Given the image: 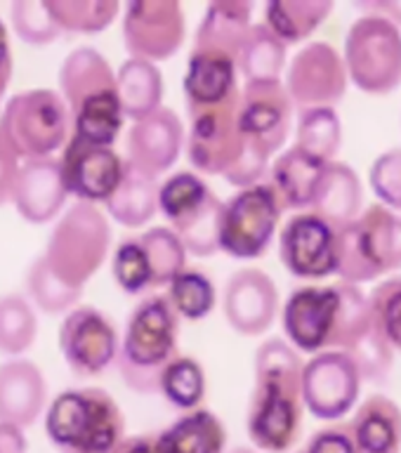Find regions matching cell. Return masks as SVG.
I'll return each mask as SVG.
<instances>
[{
	"label": "cell",
	"mask_w": 401,
	"mask_h": 453,
	"mask_svg": "<svg viewBox=\"0 0 401 453\" xmlns=\"http://www.w3.org/2000/svg\"><path fill=\"white\" fill-rule=\"evenodd\" d=\"M303 359L283 338L255 352V385L248 402V437L260 451L286 453L303 430Z\"/></svg>",
	"instance_id": "1"
},
{
	"label": "cell",
	"mask_w": 401,
	"mask_h": 453,
	"mask_svg": "<svg viewBox=\"0 0 401 453\" xmlns=\"http://www.w3.org/2000/svg\"><path fill=\"white\" fill-rule=\"evenodd\" d=\"M374 324L368 296L354 283L297 286L283 303L286 342L305 354L350 352Z\"/></svg>",
	"instance_id": "2"
},
{
	"label": "cell",
	"mask_w": 401,
	"mask_h": 453,
	"mask_svg": "<svg viewBox=\"0 0 401 453\" xmlns=\"http://www.w3.org/2000/svg\"><path fill=\"white\" fill-rule=\"evenodd\" d=\"M177 317L166 296H147L126 321L116 366L127 388L140 395L158 392L163 368L177 357Z\"/></svg>",
	"instance_id": "3"
},
{
	"label": "cell",
	"mask_w": 401,
	"mask_h": 453,
	"mask_svg": "<svg viewBox=\"0 0 401 453\" xmlns=\"http://www.w3.org/2000/svg\"><path fill=\"white\" fill-rule=\"evenodd\" d=\"M126 420L106 389L81 388L57 395L45 413L50 441L66 453H109L123 439Z\"/></svg>",
	"instance_id": "4"
},
{
	"label": "cell",
	"mask_w": 401,
	"mask_h": 453,
	"mask_svg": "<svg viewBox=\"0 0 401 453\" xmlns=\"http://www.w3.org/2000/svg\"><path fill=\"white\" fill-rule=\"evenodd\" d=\"M401 269V215L374 203L338 229L340 281H374Z\"/></svg>",
	"instance_id": "5"
},
{
	"label": "cell",
	"mask_w": 401,
	"mask_h": 453,
	"mask_svg": "<svg viewBox=\"0 0 401 453\" xmlns=\"http://www.w3.org/2000/svg\"><path fill=\"white\" fill-rule=\"evenodd\" d=\"M0 134L24 161L52 158L71 137L69 109L59 92L48 88L17 92L0 113Z\"/></svg>",
	"instance_id": "6"
},
{
	"label": "cell",
	"mask_w": 401,
	"mask_h": 453,
	"mask_svg": "<svg viewBox=\"0 0 401 453\" xmlns=\"http://www.w3.org/2000/svg\"><path fill=\"white\" fill-rule=\"evenodd\" d=\"M109 246L112 229L102 211H97V205L78 201L62 212L42 257L64 283L85 288V283L104 265Z\"/></svg>",
	"instance_id": "7"
},
{
	"label": "cell",
	"mask_w": 401,
	"mask_h": 453,
	"mask_svg": "<svg viewBox=\"0 0 401 453\" xmlns=\"http://www.w3.org/2000/svg\"><path fill=\"white\" fill-rule=\"evenodd\" d=\"M222 203L205 180L191 170L170 175L158 184V211L166 215L170 229L180 236L184 250L197 257L220 253L218 229Z\"/></svg>",
	"instance_id": "8"
},
{
	"label": "cell",
	"mask_w": 401,
	"mask_h": 453,
	"mask_svg": "<svg viewBox=\"0 0 401 453\" xmlns=\"http://www.w3.org/2000/svg\"><path fill=\"white\" fill-rule=\"evenodd\" d=\"M347 78L368 95H388L401 85V31L382 14L366 12L345 35Z\"/></svg>",
	"instance_id": "9"
},
{
	"label": "cell",
	"mask_w": 401,
	"mask_h": 453,
	"mask_svg": "<svg viewBox=\"0 0 401 453\" xmlns=\"http://www.w3.org/2000/svg\"><path fill=\"white\" fill-rule=\"evenodd\" d=\"M283 205L269 182L239 189L222 203L218 248L236 260H255L267 253L281 222Z\"/></svg>",
	"instance_id": "10"
},
{
	"label": "cell",
	"mask_w": 401,
	"mask_h": 453,
	"mask_svg": "<svg viewBox=\"0 0 401 453\" xmlns=\"http://www.w3.org/2000/svg\"><path fill=\"white\" fill-rule=\"evenodd\" d=\"M57 342L73 375L95 378L116 364L120 338L119 328L104 311L90 304H78L64 317Z\"/></svg>",
	"instance_id": "11"
},
{
	"label": "cell",
	"mask_w": 401,
	"mask_h": 453,
	"mask_svg": "<svg viewBox=\"0 0 401 453\" xmlns=\"http://www.w3.org/2000/svg\"><path fill=\"white\" fill-rule=\"evenodd\" d=\"M187 24L175 0H135L123 10V42L130 57L166 62L182 48Z\"/></svg>",
	"instance_id": "12"
},
{
	"label": "cell",
	"mask_w": 401,
	"mask_h": 453,
	"mask_svg": "<svg viewBox=\"0 0 401 453\" xmlns=\"http://www.w3.org/2000/svg\"><path fill=\"white\" fill-rule=\"evenodd\" d=\"M239 95H234L222 104L189 111L187 156L198 173L225 177L227 170L239 161L246 144L236 127Z\"/></svg>",
	"instance_id": "13"
},
{
	"label": "cell",
	"mask_w": 401,
	"mask_h": 453,
	"mask_svg": "<svg viewBox=\"0 0 401 453\" xmlns=\"http://www.w3.org/2000/svg\"><path fill=\"white\" fill-rule=\"evenodd\" d=\"M293 113L296 106L281 81L246 83L239 95L236 127L246 144L272 158L289 140Z\"/></svg>",
	"instance_id": "14"
},
{
	"label": "cell",
	"mask_w": 401,
	"mask_h": 453,
	"mask_svg": "<svg viewBox=\"0 0 401 453\" xmlns=\"http://www.w3.org/2000/svg\"><path fill=\"white\" fill-rule=\"evenodd\" d=\"M361 389L359 368L350 354L326 349L303 366V403L314 418L335 420L347 416Z\"/></svg>",
	"instance_id": "15"
},
{
	"label": "cell",
	"mask_w": 401,
	"mask_h": 453,
	"mask_svg": "<svg viewBox=\"0 0 401 453\" xmlns=\"http://www.w3.org/2000/svg\"><path fill=\"white\" fill-rule=\"evenodd\" d=\"M279 257L297 279H326L335 274L338 229L317 212H296L279 234Z\"/></svg>",
	"instance_id": "16"
},
{
	"label": "cell",
	"mask_w": 401,
	"mask_h": 453,
	"mask_svg": "<svg viewBox=\"0 0 401 453\" xmlns=\"http://www.w3.org/2000/svg\"><path fill=\"white\" fill-rule=\"evenodd\" d=\"M283 88L297 109H312V106H331L333 109L345 97V62L338 50L328 42H310L293 57Z\"/></svg>",
	"instance_id": "17"
},
{
	"label": "cell",
	"mask_w": 401,
	"mask_h": 453,
	"mask_svg": "<svg viewBox=\"0 0 401 453\" xmlns=\"http://www.w3.org/2000/svg\"><path fill=\"white\" fill-rule=\"evenodd\" d=\"M59 165L66 191L90 205L106 203L126 173V158L113 147H92L76 140L66 142Z\"/></svg>",
	"instance_id": "18"
},
{
	"label": "cell",
	"mask_w": 401,
	"mask_h": 453,
	"mask_svg": "<svg viewBox=\"0 0 401 453\" xmlns=\"http://www.w3.org/2000/svg\"><path fill=\"white\" fill-rule=\"evenodd\" d=\"M227 324L248 338L262 335L272 328L279 314V288L274 279L255 267L236 269L227 279L222 296Z\"/></svg>",
	"instance_id": "19"
},
{
	"label": "cell",
	"mask_w": 401,
	"mask_h": 453,
	"mask_svg": "<svg viewBox=\"0 0 401 453\" xmlns=\"http://www.w3.org/2000/svg\"><path fill=\"white\" fill-rule=\"evenodd\" d=\"M184 144V126L168 106L156 109L147 119L135 120L127 133V158L133 168L149 177L163 175L180 158Z\"/></svg>",
	"instance_id": "20"
},
{
	"label": "cell",
	"mask_w": 401,
	"mask_h": 453,
	"mask_svg": "<svg viewBox=\"0 0 401 453\" xmlns=\"http://www.w3.org/2000/svg\"><path fill=\"white\" fill-rule=\"evenodd\" d=\"M69 198L64 184L62 165L57 158L24 161L14 182V211L31 225H48L64 211Z\"/></svg>",
	"instance_id": "21"
},
{
	"label": "cell",
	"mask_w": 401,
	"mask_h": 453,
	"mask_svg": "<svg viewBox=\"0 0 401 453\" xmlns=\"http://www.w3.org/2000/svg\"><path fill=\"white\" fill-rule=\"evenodd\" d=\"M48 402V382L34 361L10 359L0 364V423L28 427Z\"/></svg>",
	"instance_id": "22"
},
{
	"label": "cell",
	"mask_w": 401,
	"mask_h": 453,
	"mask_svg": "<svg viewBox=\"0 0 401 453\" xmlns=\"http://www.w3.org/2000/svg\"><path fill=\"white\" fill-rule=\"evenodd\" d=\"M236 76H239L236 57L212 52V50H191L182 83L187 111L222 104L234 95H239Z\"/></svg>",
	"instance_id": "23"
},
{
	"label": "cell",
	"mask_w": 401,
	"mask_h": 453,
	"mask_svg": "<svg viewBox=\"0 0 401 453\" xmlns=\"http://www.w3.org/2000/svg\"><path fill=\"white\" fill-rule=\"evenodd\" d=\"M324 168L326 161L305 154L296 144L289 151L276 156V161L269 165V184L274 187L283 211L312 208Z\"/></svg>",
	"instance_id": "24"
},
{
	"label": "cell",
	"mask_w": 401,
	"mask_h": 453,
	"mask_svg": "<svg viewBox=\"0 0 401 453\" xmlns=\"http://www.w3.org/2000/svg\"><path fill=\"white\" fill-rule=\"evenodd\" d=\"M347 425L357 453H401V409L389 396H366Z\"/></svg>",
	"instance_id": "25"
},
{
	"label": "cell",
	"mask_w": 401,
	"mask_h": 453,
	"mask_svg": "<svg viewBox=\"0 0 401 453\" xmlns=\"http://www.w3.org/2000/svg\"><path fill=\"white\" fill-rule=\"evenodd\" d=\"M312 212L324 218L335 229L352 222L364 211V187L359 175L343 161H328L317 187Z\"/></svg>",
	"instance_id": "26"
},
{
	"label": "cell",
	"mask_w": 401,
	"mask_h": 453,
	"mask_svg": "<svg viewBox=\"0 0 401 453\" xmlns=\"http://www.w3.org/2000/svg\"><path fill=\"white\" fill-rule=\"evenodd\" d=\"M253 3L246 0H218L205 7V14L198 24L194 48L212 50L222 55L239 57L243 38L251 31Z\"/></svg>",
	"instance_id": "27"
},
{
	"label": "cell",
	"mask_w": 401,
	"mask_h": 453,
	"mask_svg": "<svg viewBox=\"0 0 401 453\" xmlns=\"http://www.w3.org/2000/svg\"><path fill=\"white\" fill-rule=\"evenodd\" d=\"M116 88V71L104 55L92 48H76L59 69V97L66 109H73L90 95Z\"/></svg>",
	"instance_id": "28"
},
{
	"label": "cell",
	"mask_w": 401,
	"mask_h": 453,
	"mask_svg": "<svg viewBox=\"0 0 401 453\" xmlns=\"http://www.w3.org/2000/svg\"><path fill=\"white\" fill-rule=\"evenodd\" d=\"M161 453H225L227 430L212 411L194 409L156 437Z\"/></svg>",
	"instance_id": "29"
},
{
	"label": "cell",
	"mask_w": 401,
	"mask_h": 453,
	"mask_svg": "<svg viewBox=\"0 0 401 453\" xmlns=\"http://www.w3.org/2000/svg\"><path fill=\"white\" fill-rule=\"evenodd\" d=\"M116 95L123 116L133 120L147 119L149 113L163 106L161 69L156 64L130 57L116 71Z\"/></svg>",
	"instance_id": "30"
},
{
	"label": "cell",
	"mask_w": 401,
	"mask_h": 453,
	"mask_svg": "<svg viewBox=\"0 0 401 453\" xmlns=\"http://www.w3.org/2000/svg\"><path fill=\"white\" fill-rule=\"evenodd\" d=\"M106 212L123 226H144L158 211V182L156 177L126 163L119 189L106 201Z\"/></svg>",
	"instance_id": "31"
},
{
	"label": "cell",
	"mask_w": 401,
	"mask_h": 453,
	"mask_svg": "<svg viewBox=\"0 0 401 453\" xmlns=\"http://www.w3.org/2000/svg\"><path fill=\"white\" fill-rule=\"evenodd\" d=\"M331 12V0H272L265 5L262 24L289 48L310 38Z\"/></svg>",
	"instance_id": "32"
},
{
	"label": "cell",
	"mask_w": 401,
	"mask_h": 453,
	"mask_svg": "<svg viewBox=\"0 0 401 453\" xmlns=\"http://www.w3.org/2000/svg\"><path fill=\"white\" fill-rule=\"evenodd\" d=\"M283 66H286V45L265 24H253L236 57V69L243 73L246 83L281 81Z\"/></svg>",
	"instance_id": "33"
},
{
	"label": "cell",
	"mask_w": 401,
	"mask_h": 453,
	"mask_svg": "<svg viewBox=\"0 0 401 453\" xmlns=\"http://www.w3.org/2000/svg\"><path fill=\"white\" fill-rule=\"evenodd\" d=\"M343 144V126L335 109L331 106H312L300 109L296 126V147L319 161H335V154Z\"/></svg>",
	"instance_id": "34"
},
{
	"label": "cell",
	"mask_w": 401,
	"mask_h": 453,
	"mask_svg": "<svg viewBox=\"0 0 401 453\" xmlns=\"http://www.w3.org/2000/svg\"><path fill=\"white\" fill-rule=\"evenodd\" d=\"M38 335V317L28 297L19 293L0 296V354L21 357Z\"/></svg>",
	"instance_id": "35"
},
{
	"label": "cell",
	"mask_w": 401,
	"mask_h": 453,
	"mask_svg": "<svg viewBox=\"0 0 401 453\" xmlns=\"http://www.w3.org/2000/svg\"><path fill=\"white\" fill-rule=\"evenodd\" d=\"M48 7L62 34H102L120 12L113 0H48Z\"/></svg>",
	"instance_id": "36"
},
{
	"label": "cell",
	"mask_w": 401,
	"mask_h": 453,
	"mask_svg": "<svg viewBox=\"0 0 401 453\" xmlns=\"http://www.w3.org/2000/svg\"><path fill=\"white\" fill-rule=\"evenodd\" d=\"M166 300L170 303L173 311L187 321H201L215 310L218 293L215 286L204 272L198 269H182L180 274L168 283Z\"/></svg>",
	"instance_id": "37"
},
{
	"label": "cell",
	"mask_w": 401,
	"mask_h": 453,
	"mask_svg": "<svg viewBox=\"0 0 401 453\" xmlns=\"http://www.w3.org/2000/svg\"><path fill=\"white\" fill-rule=\"evenodd\" d=\"M158 392L182 411L198 409L205 396V371L194 357L177 354L158 378Z\"/></svg>",
	"instance_id": "38"
},
{
	"label": "cell",
	"mask_w": 401,
	"mask_h": 453,
	"mask_svg": "<svg viewBox=\"0 0 401 453\" xmlns=\"http://www.w3.org/2000/svg\"><path fill=\"white\" fill-rule=\"evenodd\" d=\"M140 243L147 253L154 286H168L182 269H187V250L170 226H151L142 232Z\"/></svg>",
	"instance_id": "39"
},
{
	"label": "cell",
	"mask_w": 401,
	"mask_h": 453,
	"mask_svg": "<svg viewBox=\"0 0 401 453\" xmlns=\"http://www.w3.org/2000/svg\"><path fill=\"white\" fill-rule=\"evenodd\" d=\"M27 288L31 304L45 314H59V311H69L78 307L83 288H73L69 283H64L59 276L48 267L45 257H35L34 265L28 267L27 274Z\"/></svg>",
	"instance_id": "40"
},
{
	"label": "cell",
	"mask_w": 401,
	"mask_h": 453,
	"mask_svg": "<svg viewBox=\"0 0 401 453\" xmlns=\"http://www.w3.org/2000/svg\"><path fill=\"white\" fill-rule=\"evenodd\" d=\"M14 34L28 45H50L62 31L50 12L48 0H14L10 7Z\"/></svg>",
	"instance_id": "41"
},
{
	"label": "cell",
	"mask_w": 401,
	"mask_h": 453,
	"mask_svg": "<svg viewBox=\"0 0 401 453\" xmlns=\"http://www.w3.org/2000/svg\"><path fill=\"white\" fill-rule=\"evenodd\" d=\"M350 359L354 361V366L359 368L361 380L371 382H382L392 371V364H395V349L389 345L385 335L381 333L378 324H371L361 340L350 349Z\"/></svg>",
	"instance_id": "42"
},
{
	"label": "cell",
	"mask_w": 401,
	"mask_h": 453,
	"mask_svg": "<svg viewBox=\"0 0 401 453\" xmlns=\"http://www.w3.org/2000/svg\"><path fill=\"white\" fill-rule=\"evenodd\" d=\"M112 272L116 279V286L126 290L130 296L144 293L147 288L154 286L151 281V267H149L147 253L142 248L140 239H126L116 246L112 260Z\"/></svg>",
	"instance_id": "43"
},
{
	"label": "cell",
	"mask_w": 401,
	"mask_h": 453,
	"mask_svg": "<svg viewBox=\"0 0 401 453\" xmlns=\"http://www.w3.org/2000/svg\"><path fill=\"white\" fill-rule=\"evenodd\" d=\"M368 307L392 349H401V276H389L371 290Z\"/></svg>",
	"instance_id": "44"
},
{
	"label": "cell",
	"mask_w": 401,
	"mask_h": 453,
	"mask_svg": "<svg viewBox=\"0 0 401 453\" xmlns=\"http://www.w3.org/2000/svg\"><path fill=\"white\" fill-rule=\"evenodd\" d=\"M371 187L389 211H401V149L385 151L371 165Z\"/></svg>",
	"instance_id": "45"
},
{
	"label": "cell",
	"mask_w": 401,
	"mask_h": 453,
	"mask_svg": "<svg viewBox=\"0 0 401 453\" xmlns=\"http://www.w3.org/2000/svg\"><path fill=\"white\" fill-rule=\"evenodd\" d=\"M303 453H357L350 425H331L314 432Z\"/></svg>",
	"instance_id": "46"
},
{
	"label": "cell",
	"mask_w": 401,
	"mask_h": 453,
	"mask_svg": "<svg viewBox=\"0 0 401 453\" xmlns=\"http://www.w3.org/2000/svg\"><path fill=\"white\" fill-rule=\"evenodd\" d=\"M19 156L14 154L10 144L0 134V205L12 201V191L14 182H17V175H19Z\"/></svg>",
	"instance_id": "47"
},
{
	"label": "cell",
	"mask_w": 401,
	"mask_h": 453,
	"mask_svg": "<svg viewBox=\"0 0 401 453\" xmlns=\"http://www.w3.org/2000/svg\"><path fill=\"white\" fill-rule=\"evenodd\" d=\"M10 81H12V50H10L5 24L0 21V102H3Z\"/></svg>",
	"instance_id": "48"
},
{
	"label": "cell",
	"mask_w": 401,
	"mask_h": 453,
	"mask_svg": "<svg viewBox=\"0 0 401 453\" xmlns=\"http://www.w3.org/2000/svg\"><path fill=\"white\" fill-rule=\"evenodd\" d=\"M0 453H27V439L19 427L0 423Z\"/></svg>",
	"instance_id": "49"
},
{
	"label": "cell",
	"mask_w": 401,
	"mask_h": 453,
	"mask_svg": "<svg viewBox=\"0 0 401 453\" xmlns=\"http://www.w3.org/2000/svg\"><path fill=\"white\" fill-rule=\"evenodd\" d=\"M109 453H161V451H158L156 437L140 434V437H127V439L123 437Z\"/></svg>",
	"instance_id": "50"
},
{
	"label": "cell",
	"mask_w": 401,
	"mask_h": 453,
	"mask_svg": "<svg viewBox=\"0 0 401 453\" xmlns=\"http://www.w3.org/2000/svg\"><path fill=\"white\" fill-rule=\"evenodd\" d=\"M361 10L366 12L382 14L385 19H389L392 24H401V0H378V3H361Z\"/></svg>",
	"instance_id": "51"
},
{
	"label": "cell",
	"mask_w": 401,
	"mask_h": 453,
	"mask_svg": "<svg viewBox=\"0 0 401 453\" xmlns=\"http://www.w3.org/2000/svg\"><path fill=\"white\" fill-rule=\"evenodd\" d=\"M229 453H258L255 449H248V446H236V449H232Z\"/></svg>",
	"instance_id": "52"
},
{
	"label": "cell",
	"mask_w": 401,
	"mask_h": 453,
	"mask_svg": "<svg viewBox=\"0 0 401 453\" xmlns=\"http://www.w3.org/2000/svg\"><path fill=\"white\" fill-rule=\"evenodd\" d=\"M297 453H303V451H297Z\"/></svg>",
	"instance_id": "53"
},
{
	"label": "cell",
	"mask_w": 401,
	"mask_h": 453,
	"mask_svg": "<svg viewBox=\"0 0 401 453\" xmlns=\"http://www.w3.org/2000/svg\"><path fill=\"white\" fill-rule=\"evenodd\" d=\"M64 453H66V451H64Z\"/></svg>",
	"instance_id": "54"
}]
</instances>
